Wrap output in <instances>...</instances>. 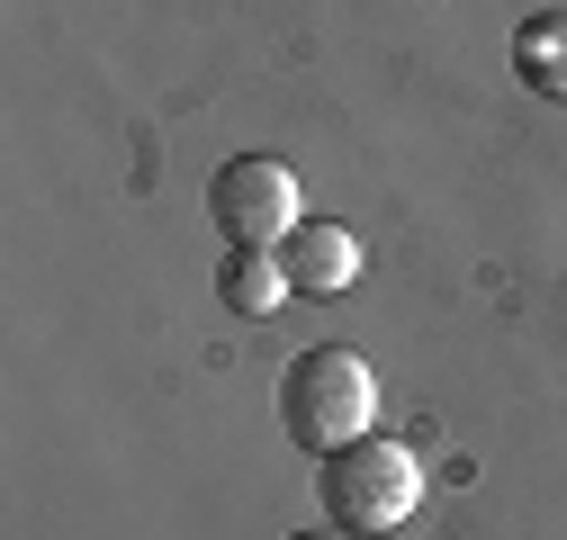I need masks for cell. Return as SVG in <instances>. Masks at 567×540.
I'll return each instance as SVG.
<instances>
[{"label": "cell", "instance_id": "2", "mask_svg": "<svg viewBox=\"0 0 567 540\" xmlns=\"http://www.w3.org/2000/svg\"><path fill=\"white\" fill-rule=\"evenodd\" d=\"M414 505H423V468H414L405 442L361 433V442H342V450L324 459V513H333V531L379 540V531H405Z\"/></svg>", "mask_w": 567, "mask_h": 540}, {"label": "cell", "instance_id": "6", "mask_svg": "<svg viewBox=\"0 0 567 540\" xmlns=\"http://www.w3.org/2000/svg\"><path fill=\"white\" fill-rule=\"evenodd\" d=\"M514 73L540 100H567V10H532L514 28Z\"/></svg>", "mask_w": 567, "mask_h": 540}, {"label": "cell", "instance_id": "5", "mask_svg": "<svg viewBox=\"0 0 567 540\" xmlns=\"http://www.w3.org/2000/svg\"><path fill=\"white\" fill-rule=\"evenodd\" d=\"M217 298L235 307V315H279V307H289L298 289H289V261H279V252H252V243H235L226 261H217Z\"/></svg>", "mask_w": 567, "mask_h": 540}, {"label": "cell", "instance_id": "7", "mask_svg": "<svg viewBox=\"0 0 567 540\" xmlns=\"http://www.w3.org/2000/svg\"><path fill=\"white\" fill-rule=\"evenodd\" d=\"M289 540H351V531H333V522H324V531H289Z\"/></svg>", "mask_w": 567, "mask_h": 540}, {"label": "cell", "instance_id": "3", "mask_svg": "<svg viewBox=\"0 0 567 540\" xmlns=\"http://www.w3.org/2000/svg\"><path fill=\"white\" fill-rule=\"evenodd\" d=\"M207 217H217L226 243H252V252H279L307 217H298V172L279 154H235L217 163V180H207Z\"/></svg>", "mask_w": 567, "mask_h": 540}, {"label": "cell", "instance_id": "4", "mask_svg": "<svg viewBox=\"0 0 567 540\" xmlns=\"http://www.w3.org/2000/svg\"><path fill=\"white\" fill-rule=\"evenodd\" d=\"M279 261H289L298 298H342L351 280H361V243H351V226H333V217H307L289 243H279Z\"/></svg>", "mask_w": 567, "mask_h": 540}, {"label": "cell", "instance_id": "1", "mask_svg": "<svg viewBox=\"0 0 567 540\" xmlns=\"http://www.w3.org/2000/svg\"><path fill=\"white\" fill-rule=\"evenodd\" d=\"M370 415H379V378H370L361 352H342V343L298 352L289 378H279V424H289V442L316 450V459H333L342 442H361Z\"/></svg>", "mask_w": 567, "mask_h": 540}]
</instances>
